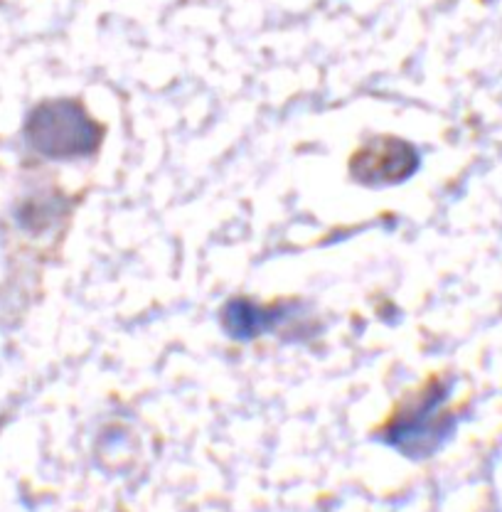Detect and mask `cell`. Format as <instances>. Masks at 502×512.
Instances as JSON below:
<instances>
[{
    "label": "cell",
    "instance_id": "1",
    "mask_svg": "<svg viewBox=\"0 0 502 512\" xmlns=\"http://www.w3.org/2000/svg\"><path fill=\"white\" fill-rule=\"evenodd\" d=\"M28 138L40 153L52 158L82 156L94 151V121L87 119L82 106L74 101H50L32 111L28 121Z\"/></svg>",
    "mask_w": 502,
    "mask_h": 512
},
{
    "label": "cell",
    "instance_id": "2",
    "mask_svg": "<svg viewBox=\"0 0 502 512\" xmlns=\"http://www.w3.org/2000/svg\"><path fill=\"white\" fill-rule=\"evenodd\" d=\"M441 399L431 392L411 399L404 412H399L387 426L389 441L407 453H426L431 444L441 439V419L436 414Z\"/></svg>",
    "mask_w": 502,
    "mask_h": 512
},
{
    "label": "cell",
    "instance_id": "3",
    "mask_svg": "<svg viewBox=\"0 0 502 512\" xmlns=\"http://www.w3.org/2000/svg\"><path fill=\"white\" fill-rule=\"evenodd\" d=\"M411 168H414V153L404 143L389 141V138L357 153L355 165H352L357 178L370 180V183H394L409 175Z\"/></svg>",
    "mask_w": 502,
    "mask_h": 512
}]
</instances>
